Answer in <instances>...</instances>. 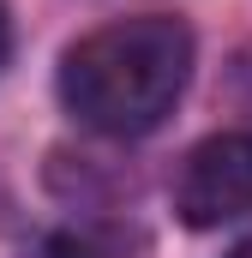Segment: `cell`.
Instances as JSON below:
<instances>
[{
  "instance_id": "cell-1",
  "label": "cell",
  "mask_w": 252,
  "mask_h": 258,
  "mask_svg": "<svg viewBox=\"0 0 252 258\" xmlns=\"http://www.w3.org/2000/svg\"><path fill=\"white\" fill-rule=\"evenodd\" d=\"M192 78V30L168 12L114 18L60 54V102L102 138L156 132Z\"/></svg>"
},
{
  "instance_id": "cell-2",
  "label": "cell",
  "mask_w": 252,
  "mask_h": 258,
  "mask_svg": "<svg viewBox=\"0 0 252 258\" xmlns=\"http://www.w3.org/2000/svg\"><path fill=\"white\" fill-rule=\"evenodd\" d=\"M174 210L186 228H222L252 210V132H210L174 174Z\"/></svg>"
},
{
  "instance_id": "cell-3",
  "label": "cell",
  "mask_w": 252,
  "mask_h": 258,
  "mask_svg": "<svg viewBox=\"0 0 252 258\" xmlns=\"http://www.w3.org/2000/svg\"><path fill=\"white\" fill-rule=\"evenodd\" d=\"M30 258H132V240L108 222H78V228H54L48 240H36Z\"/></svg>"
},
{
  "instance_id": "cell-4",
  "label": "cell",
  "mask_w": 252,
  "mask_h": 258,
  "mask_svg": "<svg viewBox=\"0 0 252 258\" xmlns=\"http://www.w3.org/2000/svg\"><path fill=\"white\" fill-rule=\"evenodd\" d=\"M6 48H12V24H6V6H0V66H6Z\"/></svg>"
},
{
  "instance_id": "cell-5",
  "label": "cell",
  "mask_w": 252,
  "mask_h": 258,
  "mask_svg": "<svg viewBox=\"0 0 252 258\" xmlns=\"http://www.w3.org/2000/svg\"><path fill=\"white\" fill-rule=\"evenodd\" d=\"M234 258H252V240H240V246H234Z\"/></svg>"
}]
</instances>
